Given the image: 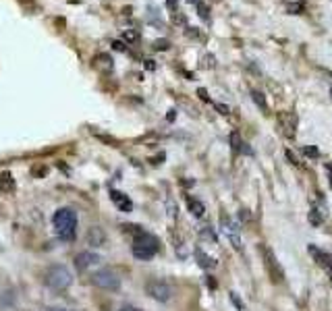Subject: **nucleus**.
<instances>
[{"label": "nucleus", "mask_w": 332, "mask_h": 311, "mask_svg": "<svg viewBox=\"0 0 332 311\" xmlns=\"http://www.w3.org/2000/svg\"><path fill=\"white\" fill-rule=\"evenodd\" d=\"M52 224L60 241L71 243L75 239V228H77V212L73 208H60L52 216Z\"/></svg>", "instance_id": "nucleus-1"}, {"label": "nucleus", "mask_w": 332, "mask_h": 311, "mask_svg": "<svg viewBox=\"0 0 332 311\" xmlns=\"http://www.w3.org/2000/svg\"><path fill=\"white\" fill-rule=\"evenodd\" d=\"M160 249V243L158 239L154 237V234H149V232H139L137 237L133 239V255L137 257V260H142V262H147V260H152V257L158 253Z\"/></svg>", "instance_id": "nucleus-2"}, {"label": "nucleus", "mask_w": 332, "mask_h": 311, "mask_svg": "<svg viewBox=\"0 0 332 311\" xmlns=\"http://www.w3.org/2000/svg\"><path fill=\"white\" fill-rule=\"evenodd\" d=\"M44 282L52 291H65V288L73 282V276L65 266H52L44 274Z\"/></svg>", "instance_id": "nucleus-3"}, {"label": "nucleus", "mask_w": 332, "mask_h": 311, "mask_svg": "<svg viewBox=\"0 0 332 311\" xmlns=\"http://www.w3.org/2000/svg\"><path fill=\"white\" fill-rule=\"evenodd\" d=\"M145 293L154 299V301H160V303H166L173 299L175 291H173V286H170L168 282L164 280H147L145 282Z\"/></svg>", "instance_id": "nucleus-4"}, {"label": "nucleus", "mask_w": 332, "mask_h": 311, "mask_svg": "<svg viewBox=\"0 0 332 311\" xmlns=\"http://www.w3.org/2000/svg\"><path fill=\"white\" fill-rule=\"evenodd\" d=\"M262 257H264V266H266V270H268V274H270V278H272V282H276V284H281L283 280H285V272H283V267H281V264H278V260H276V255L272 253V249L268 247V245H262Z\"/></svg>", "instance_id": "nucleus-5"}, {"label": "nucleus", "mask_w": 332, "mask_h": 311, "mask_svg": "<svg viewBox=\"0 0 332 311\" xmlns=\"http://www.w3.org/2000/svg\"><path fill=\"white\" fill-rule=\"evenodd\" d=\"M92 284L102 288V291H119L121 288V278L110 270H100L92 274Z\"/></svg>", "instance_id": "nucleus-6"}, {"label": "nucleus", "mask_w": 332, "mask_h": 311, "mask_svg": "<svg viewBox=\"0 0 332 311\" xmlns=\"http://www.w3.org/2000/svg\"><path fill=\"white\" fill-rule=\"evenodd\" d=\"M220 226H222V232L231 239L233 247L237 249V251H243V245H241V239H239V224L233 222L229 216H222L220 218Z\"/></svg>", "instance_id": "nucleus-7"}, {"label": "nucleus", "mask_w": 332, "mask_h": 311, "mask_svg": "<svg viewBox=\"0 0 332 311\" xmlns=\"http://www.w3.org/2000/svg\"><path fill=\"white\" fill-rule=\"evenodd\" d=\"M100 262H102V257H100L98 253H94V251H81L77 257H75V267H77L79 272H85L88 267L100 264Z\"/></svg>", "instance_id": "nucleus-8"}, {"label": "nucleus", "mask_w": 332, "mask_h": 311, "mask_svg": "<svg viewBox=\"0 0 332 311\" xmlns=\"http://www.w3.org/2000/svg\"><path fill=\"white\" fill-rule=\"evenodd\" d=\"M307 253L314 257V262L318 266H322V267H330L332 266V260H330V255L326 251H322L320 247H316V245H307Z\"/></svg>", "instance_id": "nucleus-9"}, {"label": "nucleus", "mask_w": 332, "mask_h": 311, "mask_svg": "<svg viewBox=\"0 0 332 311\" xmlns=\"http://www.w3.org/2000/svg\"><path fill=\"white\" fill-rule=\"evenodd\" d=\"M88 243L92 245V247H104V245H106V232H104V228L92 226L88 230Z\"/></svg>", "instance_id": "nucleus-10"}, {"label": "nucleus", "mask_w": 332, "mask_h": 311, "mask_svg": "<svg viewBox=\"0 0 332 311\" xmlns=\"http://www.w3.org/2000/svg\"><path fill=\"white\" fill-rule=\"evenodd\" d=\"M110 199L114 201V206L119 208L121 212H131L133 210V201L121 191H110Z\"/></svg>", "instance_id": "nucleus-11"}, {"label": "nucleus", "mask_w": 332, "mask_h": 311, "mask_svg": "<svg viewBox=\"0 0 332 311\" xmlns=\"http://www.w3.org/2000/svg\"><path fill=\"white\" fill-rule=\"evenodd\" d=\"M94 67L98 69V71L108 73V71H112V58L108 54H98V56L94 58Z\"/></svg>", "instance_id": "nucleus-12"}, {"label": "nucleus", "mask_w": 332, "mask_h": 311, "mask_svg": "<svg viewBox=\"0 0 332 311\" xmlns=\"http://www.w3.org/2000/svg\"><path fill=\"white\" fill-rule=\"evenodd\" d=\"M195 257H197V264L203 267V270H214V267H216V260H214V257H210V255H206L201 249L195 251Z\"/></svg>", "instance_id": "nucleus-13"}, {"label": "nucleus", "mask_w": 332, "mask_h": 311, "mask_svg": "<svg viewBox=\"0 0 332 311\" xmlns=\"http://www.w3.org/2000/svg\"><path fill=\"white\" fill-rule=\"evenodd\" d=\"M281 123L285 127V135L295 137V116L293 114H281Z\"/></svg>", "instance_id": "nucleus-14"}, {"label": "nucleus", "mask_w": 332, "mask_h": 311, "mask_svg": "<svg viewBox=\"0 0 332 311\" xmlns=\"http://www.w3.org/2000/svg\"><path fill=\"white\" fill-rule=\"evenodd\" d=\"M187 206H189V212L193 214L195 218H201L203 214H206V206H203L201 201H197V199H193V197H189L187 199Z\"/></svg>", "instance_id": "nucleus-15"}, {"label": "nucleus", "mask_w": 332, "mask_h": 311, "mask_svg": "<svg viewBox=\"0 0 332 311\" xmlns=\"http://www.w3.org/2000/svg\"><path fill=\"white\" fill-rule=\"evenodd\" d=\"M0 187H2V191H6V193H13L15 191V183H13V177H10V173H4L2 177H0Z\"/></svg>", "instance_id": "nucleus-16"}, {"label": "nucleus", "mask_w": 332, "mask_h": 311, "mask_svg": "<svg viewBox=\"0 0 332 311\" xmlns=\"http://www.w3.org/2000/svg\"><path fill=\"white\" fill-rule=\"evenodd\" d=\"M251 95H253V102L258 104L262 110L268 108V106H266V98H264V93H262V91H251Z\"/></svg>", "instance_id": "nucleus-17"}, {"label": "nucleus", "mask_w": 332, "mask_h": 311, "mask_svg": "<svg viewBox=\"0 0 332 311\" xmlns=\"http://www.w3.org/2000/svg\"><path fill=\"white\" fill-rule=\"evenodd\" d=\"M197 13H199V17H201L203 21H208V19H210V8H208L206 4H203L201 0L197 2Z\"/></svg>", "instance_id": "nucleus-18"}, {"label": "nucleus", "mask_w": 332, "mask_h": 311, "mask_svg": "<svg viewBox=\"0 0 332 311\" xmlns=\"http://www.w3.org/2000/svg\"><path fill=\"white\" fill-rule=\"evenodd\" d=\"M231 143H233V152H241V145H243V141H241L239 133H233V135H231Z\"/></svg>", "instance_id": "nucleus-19"}, {"label": "nucleus", "mask_w": 332, "mask_h": 311, "mask_svg": "<svg viewBox=\"0 0 332 311\" xmlns=\"http://www.w3.org/2000/svg\"><path fill=\"white\" fill-rule=\"evenodd\" d=\"M309 222H312L314 226H320V224H322V216H320V212H318L316 208L309 212Z\"/></svg>", "instance_id": "nucleus-20"}, {"label": "nucleus", "mask_w": 332, "mask_h": 311, "mask_svg": "<svg viewBox=\"0 0 332 311\" xmlns=\"http://www.w3.org/2000/svg\"><path fill=\"white\" fill-rule=\"evenodd\" d=\"M152 46H154V50H168L170 48V42L168 40H156Z\"/></svg>", "instance_id": "nucleus-21"}, {"label": "nucleus", "mask_w": 332, "mask_h": 311, "mask_svg": "<svg viewBox=\"0 0 332 311\" xmlns=\"http://www.w3.org/2000/svg\"><path fill=\"white\" fill-rule=\"evenodd\" d=\"M135 40H137V31H133V29L123 31V42H135Z\"/></svg>", "instance_id": "nucleus-22"}, {"label": "nucleus", "mask_w": 332, "mask_h": 311, "mask_svg": "<svg viewBox=\"0 0 332 311\" xmlns=\"http://www.w3.org/2000/svg\"><path fill=\"white\" fill-rule=\"evenodd\" d=\"M46 173H48V168L46 166H34V170H31V175H34V177H46Z\"/></svg>", "instance_id": "nucleus-23"}, {"label": "nucleus", "mask_w": 332, "mask_h": 311, "mask_svg": "<svg viewBox=\"0 0 332 311\" xmlns=\"http://www.w3.org/2000/svg\"><path fill=\"white\" fill-rule=\"evenodd\" d=\"M231 301H233V305H235V307H237V311H245V307H243V303L239 301L237 293H231Z\"/></svg>", "instance_id": "nucleus-24"}, {"label": "nucleus", "mask_w": 332, "mask_h": 311, "mask_svg": "<svg viewBox=\"0 0 332 311\" xmlns=\"http://www.w3.org/2000/svg\"><path fill=\"white\" fill-rule=\"evenodd\" d=\"M112 50H116V52H125V50H127L125 42H123V40H116V42H112Z\"/></svg>", "instance_id": "nucleus-25"}, {"label": "nucleus", "mask_w": 332, "mask_h": 311, "mask_svg": "<svg viewBox=\"0 0 332 311\" xmlns=\"http://www.w3.org/2000/svg\"><path fill=\"white\" fill-rule=\"evenodd\" d=\"M303 152H305V156H312V158H318V156H320L316 147H305V149H303Z\"/></svg>", "instance_id": "nucleus-26"}, {"label": "nucleus", "mask_w": 332, "mask_h": 311, "mask_svg": "<svg viewBox=\"0 0 332 311\" xmlns=\"http://www.w3.org/2000/svg\"><path fill=\"white\" fill-rule=\"evenodd\" d=\"M166 6H168L170 10H173V13H177V6H179V2H177V0H166Z\"/></svg>", "instance_id": "nucleus-27"}, {"label": "nucleus", "mask_w": 332, "mask_h": 311, "mask_svg": "<svg viewBox=\"0 0 332 311\" xmlns=\"http://www.w3.org/2000/svg\"><path fill=\"white\" fill-rule=\"evenodd\" d=\"M201 234H203V237H206V239H212V241H216V234H214L212 230H208V228H206V230H201Z\"/></svg>", "instance_id": "nucleus-28"}, {"label": "nucleus", "mask_w": 332, "mask_h": 311, "mask_svg": "<svg viewBox=\"0 0 332 311\" xmlns=\"http://www.w3.org/2000/svg\"><path fill=\"white\" fill-rule=\"evenodd\" d=\"M173 21H175V23H181V25H183V23H185V17H183V15H177V13H175V15H173Z\"/></svg>", "instance_id": "nucleus-29"}, {"label": "nucleus", "mask_w": 332, "mask_h": 311, "mask_svg": "<svg viewBox=\"0 0 332 311\" xmlns=\"http://www.w3.org/2000/svg\"><path fill=\"white\" fill-rule=\"evenodd\" d=\"M239 218L247 222V220H249V212H247V210H241V212H239Z\"/></svg>", "instance_id": "nucleus-30"}, {"label": "nucleus", "mask_w": 332, "mask_h": 311, "mask_svg": "<svg viewBox=\"0 0 332 311\" xmlns=\"http://www.w3.org/2000/svg\"><path fill=\"white\" fill-rule=\"evenodd\" d=\"M197 93H199V98H201L203 102H208V100H210V98H208V91H206V89H197Z\"/></svg>", "instance_id": "nucleus-31"}, {"label": "nucleus", "mask_w": 332, "mask_h": 311, "mask_svg": "<svg viewBox=\"0 0 332 311\" xmlns=\"http://www.w3.org/2000/svg\"><path fill=\"white\" fill-rule=\"evenodd\" d=\"M216 108L220 110V114H229V106H224V104H216Z\"/></svg>", "instance_id": "nucleus-32"}, {"label": "nucleus", "mask_w": 332, "mask_h": 311, "mask_svg": "<svg viewBox=\"0 0 332 311\" xmlns=\"http://www.w3.org/2000/svg\"><path fill=\"white\" fill-rule=\"evenodd\" d=\"M119 311H142V309H137V307H133V305H125V307H121Z\"/></svg>", "instance_id": "nucleus-33"}, {"label": "nucleus", "mask_w": 332, "mask_h": 311, "mask_svg": "<svg viewBox=\"0 0 332 311\" xmlns=\"http://www.w3.org/2000/svg\"><path fill=\"white\" fill-rule=\"evenodd\" d=\"M206 284L210 286V288H216V280H214L212 276H208V280H206Z\"/></svg>", "instance_id": "nucleus-34"}, {"label": "nucleus", "mask_w": 332, "mask_h": 311, "mask_svg": "<svg viewBox=\"0 0 332 311\" xmlns=\"http://www.w3.org/2000/svg\"><path fill=\"white\" fill-rule=\"evenodd\" d=\"M145 69H147V71H154V69H156L154 60H145Z\"/></svg>", "instance_id": "nucleus-35"}, {"label": "nucleus", "mask_w": 332, "mask_h": 311, "mask_svg": "<svg viewBox=\"0 0 332 311\" xmlns=\"http://www.w3.org/2000/svg\"><path fill=\"white\" fill-rule=\"evenodd\" d=\"M241 152H243V154H249V156L253 154V152H251V149L247 147V143H243V145H241Z\"/></svg>", "instance_id": "nucleus-36"}, {"label": "nucleus", "mask_w": 332, "mask_h": 311, "mask_svg": "<svg viewBox=\"0 0 332 311\" xmlns=\"http://www.w3.org/2000/svg\"><path fill=\"white\" fill-rule=\"evenodd\" d=\"M203 64H206V67H214V56H206V62Z\"/></svg>", "instance_id": "nucleus-37"}, {"label": "nucleus", "mask_w": 332, "mask_h": 311, "mask_svg": "<svg viewBox=\"0 0 332 311\" xmlns=\"http://www.w3.org/2000/svg\"><path fill=\"white\" fill-rule=\"evenodd\" d=\"M286 158H288V160H291V162H293V164H297V158L293 156V152H288V149H286Z\"/></svg>", "instance_id": "nucleus-38"}, {"label": "nucleus", "mask_w": 332, "mask_h": 311, "mask_svg": "<svg viewBox=\"0 0 332 311\" xmlns=\"http://www.w3.org/2000/svg\"><path fill=\"white\" fill-rule=\"evenodd\" d=\"M187 36H189V38H197V31L189 27V29H187Z\"/></svg>", "instance_id": "nucleus-39"}, {"label": "nucleus", "mask_w": 332, "mask_h": 311, "mask_svg": "<svg viewBox=\"0 0 332 311\" xmlns=\"http://www.w3.org/2000/svg\"><path fill=\"white\" fill-rule=\"evenodd\" d=\"M175 112H177V110H168V114H166V119H168V121H175V116H177Z\"/></svg>", "instance_id": "nucleus-40"}, {"label": "nucleus", "mask_w": 332, "mask_h": 311, "mask_svg": "<svg viewBox=\"0 0 332 311\" xmlns=\"http://www.w3.org/2000/svg\"><path fill=\"white\" fill-rule=\"evenodd\" d=\"M48 311H71V309H65V307H50Z\"/></svg>", "instance_id": "nucleus-41"}, {"label": "nucleus", "mask_w": 332, "mask_h": 311, "mask_svg": "<svg viewBox=\"0 0 332 311\" xmlns=\"http://www.w3.org/2000/svg\"><path fill=\"white\" fill-rule=\"evenodd\" d=\"M23 2H27V4H34V0H23Z\"/></svg>", "instance_id": "nucleus-42"}, {"label": "nucleus", "mask_w": 332, "mask_h": 311, "mask_svg": "<svg viewBox=\"0 0 332 311\" xmlns=\"http://www.w3.org/2000/svg\"><path fill=\"white\" fill-rule=\"evenodd\" d=\"M187 2H195V4H197V2H199V0H187Z\"/></svg>", "instance_id": "nucleus-43"}, {"label": "nucleus", "mask_w": 332, "mask_h": 311, "mask_svg": "<svg viewBox=\"0 0 332 311\" xmlns=\"http://www.w3.org/2000/svg\"><path fill=\"white\" fill-rule=\"evenodd\" d=\"M330 173H332V166H330ZM330 183H332V178H330Z\"/></svg>", "instance_id": "nucleus-44"}, {"label": "nucleus", "mask_w": 332, "mask_h": 311, "mask_svg": "<svg viewBox=\"0 0 332 311\" xmlns=\"http://www.w3.org/2000/svg\"><path fill=\"white\" fill-rule=\"evenodd\" d=\"M330 93H332V88H330Z\"/></svg>", "instance_id": "nucleus-45"}]
</instances>
